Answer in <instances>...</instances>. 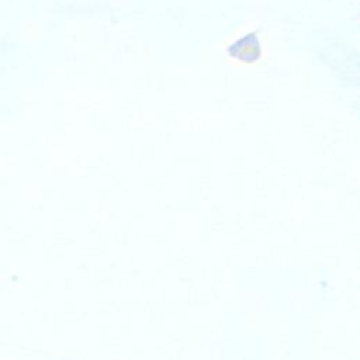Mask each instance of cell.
Masks as SVG:
<instances>
[{
    "label": "cell",
    "instance_id": "obj_1",
    "mask_svg": "<svg viewBox=\"0 0 360 360\" xmlns=\"http://www.w3.org/2000/svg\"><path fill=\"white\" fill-rule=\"evenodd\" d=\"M229 55L242 62H255L260 58V42L256 34H248L235 41L229 49Z\"/></svg>",
    "mask_w": 360,
    "mask_h": 360
}]
</instances>
